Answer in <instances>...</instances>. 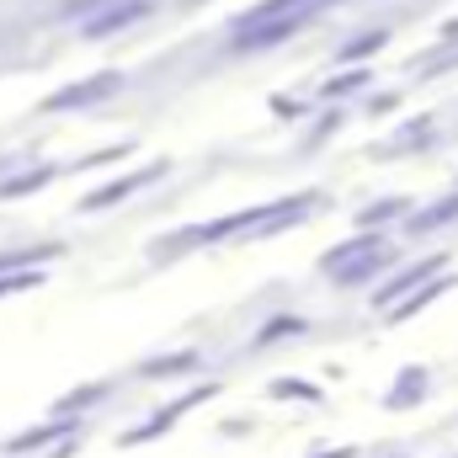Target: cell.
I'll list each match as a JSON object with an SVG mask.
<instances>
[{
  "mask_svg": "<svg viewBox=\"0 0 458 458\" xmlns=\"http://www.w3.org/2000/svg\"><path fill=\"white\" fill-rule=\"evenodd\" d=\"M107 91H117V75H97V81H86V86H70V91L48 97L43 107H48V113H64V107H86V102H97V97H107Z\"/></svg>",
  "mask_w": 458,
  "mask_h": 458,
  "instance_id": "obj_1",
  "label": "cell"
},
{
  "mask_svg": "<svg viewBox=\"0 0 458 458\" xmlns=\"http://www.w3.org/2000/svg\"><path fill=\"white\" fill-rule=\"evenodd\" d=\"M160 171H165V165H149L144 176H128V182H113V187H102V192H91V198H86L81 208H107V203H117V198H128V192H139V187H144L149 176H160Z\"/></svg>",
  "mask_w": 458,
  "mask_h": 458,
  "instance_id": "obj_2",
  "label": "cell"
},
{
  "mask_svg": "<svg viewBox=\"0 0 458 458\" xmlns=\"http://www.w3.org/2000/svg\"><path fill=\"white\" fill-rule=\"evenodd\" d=\"M48 176H54V165H38V176H16V182H5V187H0V198H21V192H32V187H38V182H48Z\"/></svg>",
  "mask_w": 458,
  "mask_h": 458,
  "instance_id": "obj_3",
  "label": "cell"
}]
</instances>
